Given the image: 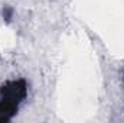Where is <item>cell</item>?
I'll return each instance as SVG.
<instances>
[{
  "instance_id": "1",
  "label": "cell",
  "mask_w": 124,
  "mask_h": 123,
  "mask_svg": "<svg viewBox=\"0 0 124 123\" xmlns=\"http://www.w3.org/2000/svg\"><path fill=\"white\" fill-rule=\"evenodd\" d=\"M28 94V84L23 78L10 80L0 86V123L12 120Z\"/></svg>"
},
{
  "instance_id": "2",
  "label": "cell",
  "mask_w": 124,
  "mask_h": 123,
  "mask_svg": "<svg viewBox=\"0 0 124 123\" xmlns=\"http://www.w3.org/2000/svg\"><path fill=\"white\" fill-rule=\"evenodd\" d=\"M12 16H13V9L9 7V6H4V9H3V18L6 19V22H10Z\"/></svg>"
}]
</instances>
